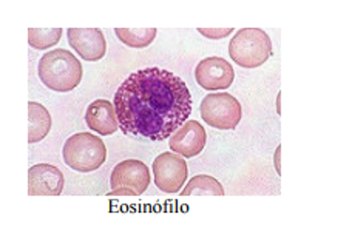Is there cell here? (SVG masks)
<instances>
[{"label":"cell","instance_id":"obj_12","mask_svg":"<svg viewBox=\"0 0 352 239\" xmlns=\"http://www.w3.org/2000/svg\"><path fill=\"white\" fill-rule=\"evenodd\" d=\"M85 121L88 128L102 136H110L116 133L119 127L115 104H111L110 100L105 99H98L88 105Z\"/></svg>","mask_w":352,"mask_h":239},{"label":"cell","instance_id":"obj_18","mask_svg":"<svg viewBox=\"0 0 352 239\" xmlns=\"http://www.w3.org/2000/svg\"><path fill=\"white\" fill-rule=\"evenodd\" d=\"M110 194H113V196H138L130 188H116V190H111Z\"/></svg>","mask_w":352,"mask_h":239},{"label":"cell","instance_id":"obj_10","mask_svg":"<svg viewBox=\"0 0 352 239\" xmlns=\"http://www.w3.org/2000/svg\"><path fill=\"white\" fill-rule=\"evenodd\" d=\"M67 36L70 47L88 62H98L107 53L105 37L98 28H70Z\"/></svg>","mask_w":352,"mask_h":239},{"label":"cell","instance_id":"obj_3","mask_svg":"<svg viewBox=\"0 0 352 239\" xmlns=\"http://www.w3.org/2000/svg\"><path fill=\"white\" fill-rule=\"evenodd\" d=\"M107 159V147L93 133H76L68 137L64 146V161L79 173H91Z\"/></svg>","mask_w":352,"mask_h":239},{"label":"cell","instance_id":"obj_1","mask_svg":"<svg viewBox=\"0 0 352 239\" xmlns=\"http://www.w3.org/2000/svg\"><path fill=\"white\" fill-rule=\"evenodd\" d=\"M115 109L127 136L164 141L188 121L192 94L184 80L161 68L131 73L115 94Z\"/></svg>","mask_w":352,"mask_h":239},{"label":"cell","instance_id":"obj_14","mask_svg":"<svg viewBox=\"0 0 352 239\" xmlns=\"http://www.w3.org/2000/svg\"><path fill=\"white\" fill-rule=\"evenodd\" d=\"M156 28H116L118 39L131 48H146L155 41Z\"/></svg>","mask_w":352,"mask_h":239},{"label":"cell","instance_id":"obj_2","mask_svg":"<svg viewBox=\"0 0 352 239\" xmlns=\"http://www.w3.org/2000/svg\"><path fill=\"white\" fill-rule=\"evenodd\" d=\"M39 78L43 85L54 91H72L82 80V65L68 49H53L39 60Z\"/></svg>","mask_w":352,"mask_h":239},{"label":"cell","instance_id":"obj_15","mask_svg":"<svg viewBox=\"0 0 352 239\" xmlns=\"http://www.w3.org/2000/svg\"><path fill=\"white\" fill-rule=\"evenodd\" d=\"M181 194L182 196H190V194H217V196H223L224 188L212 176L199 174L192 178Z\"/></svg>","mask_w":352,"mask_h":239},{"label":"cell","instance_id":"obj_8","mask_svg":"<svg viewBox=\"0 0 352 239\" xmlns=\"http://www.w3.org/2000/svg\"><path fill=\"white\" fill-rule=\"evenodd\" d=\"M64 174L50 163H37L28 170V194L31 196H58L64 190Z\"/></svg>","mask_w":352,"mask_h":239},{"label":"cell","instance_id":"obj_13","mask_svg":"<svg viewBox=\"0 0 352 239\" xmlns=\"http://www.w3.org/2000/svg\"><path fill=\"white\" fill-rule=\"evenodd\" d=\"M28 116H30V127H28V142L36 144L42 141L43 137L52 130V116H50L45 106L30 102L28 104Z\"/></svg>","mask_w":352,"mask_h":239},{"label":"cell","instance_id":"obj_6","mask_svg":"<svg viewBox=\"0 0 352 239\" xmlns=\"http://www.w3.org/2000/svg\"><path fill=\"white\" fill-rule=\"evenodd\" d=\"M155 184L164 193H178L187 181V163L175 153H161L153 161Z\"/></svg>","mask_w":352,"mask_h":239},{"label":"cell","instance_id":"obj_16","mask_svg":"<svg viewBox=\"0 0 352 239\" xmlns=\"http://www.w3.org/2000/svg\"><path fill=\"white\" fill-rule=\"evenodd\" d=\"M62 28H30L28 42L36 49H47L56 47L62 37Z\"/></svg>","mask_w":352,"mask_h":239},{"label":"cell","instance_id":"obj_17","mask_svg":"<svg viewBox=\"0 0 352 239\" xmlns=\"http://www.w3.org/2000/svg\"><path fill=\"white\" fill-rule=\"evenodd\" d=\"M199 33L204 34L206 37L217 39V37H226L229 33H232V28H229V30H203V28H199Z\"/></svg>","mask_w":352,"mask_h":239},{"label":"cell","instance_id":"obj_11","mask_svg":"<svg viewBox=\"0 0 352 239\" xmlns=\"http://www.w3.org/2000/svg\"><path fill=\"white\" fill-rule=\"evenodd\" d=\"M206 130L197 121H187L179 130H176L170 137V148L182 158H195L204 150Z\"/></svg>","mask_w":352,"mask_h":239},{"label":"cell","instance_id":"obj_9","mask_svg":"<svg viewBox=\"0 0 352 239\" xmlns=\"http://www.w3.org/2000/svg\"><path fill=\"white\" fill-rule=\"evenodd\" d=\"M195 78L206 90H226L234 82L235 71L226 59L207 58L198 64Z\"/></svg>","mask_w":352,"mask_h":239},{"label":"cell","instance_id":"obj_7","mask_svg":"<svg viewBox=\"0 0 352 239\" xmlns=\"http://www.w3.org/2000/svg\"><path fill=\"white\" fill-rule=\"evenodd\" d=\"M111 190L130 188L138 196L147 190L150 184V170L142 161L129 159L119 162L111 173Z\"/></svg>","mask_w":352,"mask_h":239},{"label":"cell","instance_id":"obj_4","mask_svg":"<svg viewBox=\"0 0 352 239\" xmlns=\"http://www.w3.org/2000/svg\"><path fill=\"white\" fill-rule=\"evenodd\" d=\"M229 54L240 67L256 68L272 56V42L263 30L243 28L232 39Z\"/></svg>","mask_w":352,"mask_h":239},{"label":"cell","instance_id":"obj_5","mask_svg":"<svg viewBox=\"0 0 352 239\" xmlns=\"http://www.w3.org/2000/svg\"><path fill=\"white\" fill-rule=\"evenodd\" d=\"M201 116L213 128L234 130L240 124L243 110L238 100L228 93L206 96L201 102Z\"/></svg>","mask_w":352,"mask_h":239}]
</instances>
